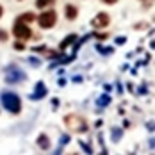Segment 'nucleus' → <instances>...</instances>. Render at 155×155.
Instances as JSON below:
<instances>
[{
	"mask_svg": "<svg viewBox=\"0 0 155 155\" xmlns=\"http://www.w3.org/2000/svg\"><path fill=\"white\" fill-rule=\"evenodd\" d=\"M2 104H4V107L7 109L9 112H13V114H18L21 110V102H20L18 94H15V93H9V91L2 93Z\"/></svg>",
	"mask_w": 155,
	"mask_h": 155,
	"instance_id": "nucleus-1",
	"label": "nucleus"
},
{
	"mask_svg": "<svg viewBox=\"0 0 155 155\" xmlns=\"http://www.w3.org/2000/svg\"><path fill=\"white\" fill-rule=\"evenodd\" d=\"M55 21H57V13L55 11H45L38 18V23H39L41 29H52L55 25Z\"/></svg>",
	"mask_w": 155,
	"mask_h": 155,
	"instance_id": "nucleus-2",
	"label": "nucleus"
},
{
	"mask_svg": "<svg viewBox=\"0 0 155 155\" xmlns=\"http://www.w3.org/2000/svg\"><path fill=\"white\" fill-rule=\"evenodd\" d=\"M13 34H15L18 39H31L32 32H31V27L27 25V23H23V21H16L15 29H13Z\"/></svg>",
	"mask_w": 155,
	"mask_h": 155,
	"instance_id": "nucleus-3",
	"label": "nucleus"
},
{
	"mask_svg": "<svg viewBox=\"0 0 155 155\" xmlns=\"http://www.w3.org/2000/svg\"><path fill=\"white\" fill-rule=\"evenodd\" d=\"M66 123H68V127H70L71 130H77V132H86V130H87L86 121H84L82 118H78V116H68V118H66Z\"/></svg>",
	"mask_w": 155,
	"mask_h": 155,
	"instance_id": "nucleus-4",
	"label": "nucleus"
},
{
	"mask_svg": "<svg viewBox=\"0 0 155 155\" xmlns=\"http://www.w3.org/2000/svg\"><path fill=\"white\" fill-rule=\"evenodd\" d=\"M109 21H110V18H109L107 13H100L98 16H94L93 21H91V25H93L94 29H104V27H107Z\"/></svg>",
	"mask_w": 155,
	"mask_h": 155,
	"instance_id": "nucleus-5",
	"label": "nucleus"
},
{
	"mask_svg": "<svg viewBox=\"0 0 155 155\" xmlns=\"http://www.w3.org/2000/svg\"><path fill=\"white\" fill-rule=\"evenodd\" d=\"M77 13H78V9L75 5H70V4L66 5V18L68 20H75L77 18Z\"/></svg>",
	"mask_w": 155,
	"mask_h": 155,
	"instance_id": "nucleus-6",
	"label": "nucleus"
},
{
	"mask_svg": "<svg viewBox=\"0 0 155 155\" xmlns=\"http://www.w3.org/2000/svg\"><path fill=\"white\" fill-rule=\"evenodd\" d=\"M32 20H34V15H32V13H25V15H21L18 18V21H23V23H29Z\"/></svg>",
	"mask_w": 155,
	"mask_h": 155,
	"instance_id": "nucleus-7",
	"label": "nucleus"
},
{
	"mask_svg": "<svg viewBox=\"0 0 155 155\" xmlns=\"http://www.w3.org/2000/svg\"><path fill=\"white\" fill-rule=\"evenodd\" d=\"M54 2H55V0H36V5L43 9V7H48V5L54 4Z\"/></svg>",
	"mask_w": 155,
	"mask_h": 155,
	"instance_id": "nucleus-8",
	"label": "nucleus"
},
{
	"mask_svg": "<svg viewBox=\"0 0 155 155\" xmlns=\"http://www.w3.org/2000/svg\"><path fill=\"white\" fill-rule=\"evenodd\" d=\"M71 41H75V36H73V34H71V36H70V38H66V39H64V41H62L61 48H66V47H68V45H70V43H71Z\"/></svg>",
	"mask_w": 155,
	"mask_h": 155,
	"instance_id": "nucleus-9",
	"label": "nucleus"
},
{
	"mask_svg": "<svg viewBox=\"0 0 155 155\" xmlns=\"http://www.w3.org/2000/svg\"><path fill=\"white\" fill-rule=\"evenodd\" d=\"M39 141H43V148H47L48 146V143H47V137L43 136V137H39Z\"/></svg>",
	"mask_w": 155,
	"mask_h": 155,
	"instance_id": "nucleus-10",
	"label": "nucleus"
},
{
	"mask_svg": "<svg viewBox=\"0 0 155 155\" xmlns=\"http://www.w3.org/2000/svg\"><path fill=\"white\" fill-rule=\"evenodd\" d=\"M104 2H105V4H116L118 0H104Z\"/></svg>",
	"mask_w": 155,
	"mask_h": 155,
	"instance_id": "nucleus-11",
	"label": "nucleus"
},
{
	"mask_svg": "<svg viewBox=\"0 0 155 155\" xmlns=\"http://www.w3.org/2000/svg\"><path fill=\"white\" fill-rule=\"evenodd\" d=\"M0 39H2V41H5V34H4V32H0Z\"/></svg>",
	"mask_w": 155,
	"mask_h": 155,
	"instance_id": "nucleus-12",
	"label": "nucleus"
},
{
	"mask_svg": "<svg viewBox=\"0 0 155 155\" xmlns=\"http://www.w3.org/2000/svg\"><path fill=\"white\" fill-rule=\"evenodd\" d=\"M2 13H4V7L0 5V18H2Z\"/></svg>",
	"mask_w": 155,
	"mask_h": 155,
	"instance_id": "nucleus-13",
	"label": "nucleus"
}]
</instances>
